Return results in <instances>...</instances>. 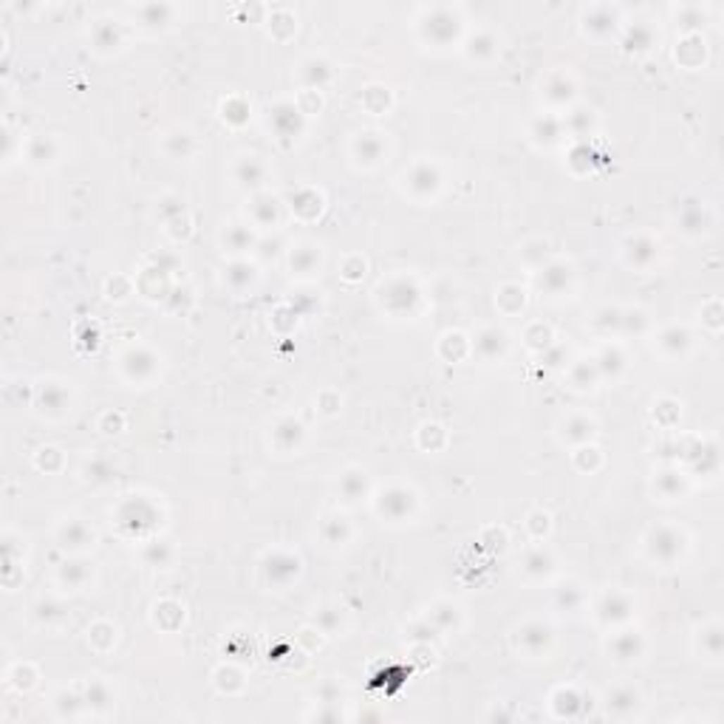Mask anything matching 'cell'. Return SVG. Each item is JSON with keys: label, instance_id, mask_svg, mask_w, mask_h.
Wrapping results in <instances>:
<instances>
[{"label": "cell", "instance_id": "9", "mask_svg": "<svg viewBox=\"0 0 724 724\" xmlns=\"http://www.w3.org/2000/svg\"><path fill=\"white\" fill-rule=\"evenodd\" d=\"M261 178H263L261 161L255 156H244V161L238 164V181H244V185H258Z\"/></svg>", "mask_w": 724, "mask_h": 724}, {"label": "cell", "instance_id": "1", "mask_svg": "<svg viewBox=\"0 0 724 724\" xmlns=\"http://www.w3.org/2000/svg\"><path fill=\"white\" fill-rule=\"evenodd\" d=\"M413 504H416L413 492H408V489H402V487H394V489L382 492V498H380L377 506H380V515H382V518H388V520H405V518H411Z\"/></svg>", "mask_w": 724, "mask_h": 724}, {"label": "cell", "instance_id": "15", "mask_svg": "<svg viewBox=\"0 0 724 724\" xmlns=\"http://www.w3.org/2000/svg\"><path fill=\"white\" fill-rule=\"evenodd\" d=\"M470 54H492V37L489 35H481V37H473V49Z\"/></svg>", "mask_w": 724, "mask_h": 724}, {"label": "cell", "instance_id": "5", "mask_svg": "<svg viewBox=\"0 0 724 724\" xmlns=\"http://www.w3.org/2000/svg\"><path fill=\"white\" fill-rule=\"evenodd\" d=\"M60 540L63 547H85V543H94V532H88V526L80 520H68L60 529Z\"/></svg>", "mask_w": 724, "mask_h": 724}, {"label": "cell", "instance_id": "11", "mask_svg": "<svg viewBox=\"0 0 724 724\" xmlns=\"http://www.w3.org/2000/svg\"><path fill=\"white\" fill-rule=\"evenodd\" d=\"M563 280H569V269H563V266H549L547 272H543V277H540V286H547L549 292H561L563 286Z\"/></svg>", "mask_w": 724, "mask_h": 724}, {"label": "cell", "instance_id": "8", "mask_svg": "<svg viewBox=\"0 0 724 724\" xmlns=\"http://www.w3.org/2000/svg\"><path fill=\"white\" fill-rule=\"evenodd\" d=\"M506 348V334L498 331V328H487L481 337H478V351H484L487 356H495Z\"/></svg>", "mask_w": 724, "mask_h": 724}, {"label": "cell", "instance_id": "3", "mask_svg": "<svg viewBox=\"0 0 724 724\" xmlns=\"http://www.w3.org/2000/svg\"><path fill=\"white\" fill-rule=\"evenodd\" d=\"M673 543H682V540H679V535H676L670 526H662V529H654L648 547H651L654 558H659V561H670V558L679 552V547H673Z\"/></svg>", "mask_w": 724, "mask_h": 724}, {"label": "cell", "instance_id": "7", "mask_svg": "<svg viewBox=\"0 0 724 724\" xmlns=\"http://www.w3.org/2000/svg\"><path fill=\"white\" fill-rule=\"evenodd\" d=\"M339 489L348 501H356L362 492H366V473L359 470H348L342 478H339Z\"/></svg>", "mask_w": 724, "mask_h": 724}, {"label": "cell", "instance_id": "12", "mask_svg": "<svg viewBox=\"0 0 724 724\" xmlns=\"http://www.w3.org/2000/svg\"><path fill=\"white\" fill-rule=\"evenodd\" d=\"M230 238V249H235V252H241V249H249L252 246V235H249V230H241V227H230L227 232H224V241Z\"/></svg>", "mask_w": 724, "mask_h": 724}, {"label": "cell", "instance_id": "6", "mask_svg": "<svg viewBox=\"0 0 724 724\" xmlns=\"http://www.w3.org/2000/svg\"><path fill=\"white\" fill-rule=\"evenodd\" d=\"M639 648H642V639H639L637 631H634V634H631V631H628V634H620V637H614V642H611V651H614L617 659H637Z\"/></svg>", "mask_w": 724, "mask_h": 724}, {"label": "cell", "instance_id": "2", "mask_svg": "<svg viewBox=\"0 0 724 724\" xmlns=\"http://www.w3.org/2000/svg\"><path fill=\"white\" fill-rule=\"evenodd\" d=\"M408 181H411V193H436L439 190V185H442V178H439V173H436V167H430V164H416L413 170H411V175H408Z\"/></svg>", "mask_w": 724, "mask_h": 724}, {"label": "cell", "instance_id": "10", "mask_svg": "<svg viewBox=\"0 0 724 724\" xmlns=\"http://www.w3.org/2000/svg\"><path fill=\"white\" fill-rule=\"evenodd\" d=\"M277 216V207H275V199L269 196H258L255 199V221L258 224H272Z\"/></svg>", "mask_w": 724, "mask_h": 724}, {"label": "cell", "instance_id": "4", "mask_svg": "<svg viewBox=\"0 0 724 724\" xmlns=\"http://www.w3.org/2000/svg\"><path fill=\"white\" fill-rule=\"evenodd\" d=\"M354 150H356V158L366 161V164L380 161V156H382V139H380V133H359V139L354 142Z\"/></svg>", "mask_w": 724, "mask_h": 724}, {"label": "cell", "instance_id": "13", "mask_svg": "<svg viewBox=\"0 0 724 724\" xmlns=\"http://www.w3.org/2000/svg\"><path fill=\"white\" fill-rule=\"evenodd\" d=\"M314 263H317V249H311V246H300V249H297V261H292V269H297V272H308V269H314Z\"/></svg>", "mask_w": 724, "mask_h": 724}, {"label": "cell", "instance_id": "14", "mask_svg": "<svg viewBox=\"0 0 724 724\" xmlns=\"http://www.w3.org/2000/svg\"><path fill=\"white\" fill-rule=\"evenodd\" d=\"M549 569H552V561H549V555H543V552H532V555L526 558V572L547 575Z\"/></svg>", "mask_w": 724, "mask_h": 724}]
</instances>
